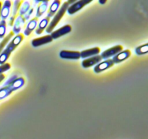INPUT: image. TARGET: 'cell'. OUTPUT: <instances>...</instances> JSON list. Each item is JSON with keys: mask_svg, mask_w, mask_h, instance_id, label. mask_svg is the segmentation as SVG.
Returning a JSON list of instances; mask_svg holds the SVG:
<instances>
[{"mask_svg": "<svg viewBox=\"0 0 148 139\" xmlns=\"http://www.w3.org/2000/svg\"><path fill=\"white\" fill-rule=\"evenodd\" d=\"M33 11H34V9H33V8L30 9V10H29V11L27 12L26 13V14H25L24 16H23V17H24V18H25V21H27V20H28L29 19H30V15L33 14Z\"/></svg>", "mask_w": 148, "mask_h": 139, "instance_id": "obj_26", "label": "cell"}, {"mask_svg": "<svg viewBox=\"0 0 148 139\" xmlns=\"http://www.w3.org/2000/svg\"><path fill=\"white\" fill-rule=\"evenodd\" d=\"M76 1H77L76 0H70V1H67L66 2H67V4H69V6H70V5H72L73 4H75Z\"/></svg>", "mask_w": 148, "mask_h": 139, "instance_id": "obj_27", "label": "cell"}, {"mask_svg": "<svg viewBox=\"0 0 148 139\" xmlns=\"http://www.w3.org/2000/svg\"><path fill=\"white\" fill-rule=\"evenodd\" d=\"M99 3L100 4H105V3H106V1H101V0H100Z\"/></svg>", "mask_w": 148, "mask_h": 139, "instance_id": "obj_29", "label": "cell"}, {"mask_svg": "<svg viewBox=\"0 0 148 139\" xmlns=\"http://www.w3.org/2000/svg\"><path fill=\"white\" fill-rule=\"evenodd\" d=\"M25 23V20L24 17L21 15L17 16V18L15 19L14 22V24H13V33L14 34H19L21 31L22 28L24 26Z\"/></svg>", "mask_w": 148, "mask_h": 139, "instance_id": "obj_10", "label": "cell"}, {"mask_svg": "<svg viewBox=\"0 0 148 139\" xmlns=\"http://www.w3.org/2000/svg\"><path fill=\"white\" fill-rule=\"evenodd\" d=\"M101 52V49L98 47L92 48V49L84 50L80 52V57L81 58H88L92 57V56L98 55V54Z\"/></svg>", "mask_w": 148, "mask_h": 139, "instance_id": "obj_15", "label": "cell"}, {"mask_svg": "<svg viewBox=\"0 0 148 139\" xmlns=\"http://www.w3.org/2000/svg\"><path fill=\"white\" fill-rule=\"evenodd\" d=\"M4 78H5V75H4V74H1V75H0V83H1Z\"/></svg>", "mask_w": 148, "mask_h": 139, "instance_id": "obj_28", "label": "cell"}, {"mask_svg": "<svg viewBox=\"0 0 148 139\" xmlns=\"http://www.w3.org/2000/svg\"><path fill=\"white\" fill-rule=\"evenodd\" d=\"M102 60L101 55H96V56H92L90 58H88V59H84L82 62V66L84 68H88L90 67L93 66V65H96V64L100 63Z\"/></svg>", "mask_w": 148, "mask_h": 139, "instance_id": "obj_9", "label": "cell"}, {"mask_svg": "<svg viewBox=\"0 0 148 139\" xmlns=\"http://www.w3.org/2000/svg\"><path fill=\"white\" fill-rule=\"evenodd\" d=\"M114 65V63L112 61V59H106V60H105L104 62H100L98 65H96V66L94 67V72H95V73H100V72H103V71L111 67H113Z\"/></svg>", "mask_w": 148, "mask_h": 139, "instance_id": "obj_7", "label": "cell"}, {"mask_svg": "<svg viewBox=\"0 0 148 139\" xmlns=\"http://www.w3.org/2000/svg\"><path fill=\"white\" fill-rule=\"evenodd\" d=\"M23 39H24V35L22 33H19L7 45L5 49L0 54V65H2L6 63L12 52L23 41Z\"/></svg>", "mask_w": 148, "mask_h": 139, "instance_id": "obj_1", "label": "cell"}, {"mask_svg": "<svg viewBox=\"0 0 148 139\" xmlns=\"http://www.w3.org/2000/svg\"><path fill=\"white\" fill-rule=\"evenodd\" d=\"M90 2H92V0H80V1H76L75 4H73L72 5L69 6L67 9V12L69 14H75L76 12H77L79 10H80L81 9L83 8L85 6H86L87 4H90Z\"/></svg>", "mask_w": 148, "mask_h": 139, "instance_id": "obj_3", "label": "cell"}, {"mask_svg": "<svg viewBox=\"0 0 148 139\" xmlns=\"http://www.w3.org/2000/svg\"><path fill=\"white\" fill-rule=\"evenodd\" d=\"M148 52V44L145 43L144 45L138 46L135 49V53L138 55L145 54Z\"/></svg>", "mask_w": 148, "mask_h": 139, "instance_id": "obj_23", "label": "cell"}, {"mask_svg": "<svg viewBox=\"0 0 148 139\" xmlns=\"http://www.w3.org/2000/svg\"><path fill=\"white\" fill-rule=\"evenodd\" d=\"M38 21V19L35 17V18H33L32 20H30V21L28 22L25 29V31H24L25 36H29L30 34H31L32 32H33V30L36 28V27H37Z\"/></svg>", "mask_w": 148, "mask_h": 139, "instance_id": "obj_14", "label": "cell"}, {"mask_svg": "<svg viewBox=\"0 0 148 139\" xmlns=\"http://www.w3.org/2000/svg\"><path fill=\"white\" fill-rule=\"evenodd\" d=\"M62 59H79L80 58V52L77 51L62 50L59 53Z\"/></svg>", "mask_w": 148, "mask_h": 139, "instance_id": "obj_6", "label": "cell"}, {"mask_svg": "<svg viewBox=\"0 0 148 139\" xmlns=\"http://www.w3.org/2000/svg\"><path fill=\"white\" fill-rule=\"evenodd\" d=\"M49 6V1H41L40 4H38V7L37 8V12H36V18L38 19L40 16L43 15L46 12Z\"/></svg>", "mask_w": 148, "mask_h": 139, "instance_id": "obj_18", "label": "cell"}, {"mask_svg": "<svg viewBox=\"0 0 148 139\" xmlns=\"http://www.w3.org/2000/svg\"><path fill=\"white\" fill-rule=\"evenodd\" d=\"M69 7V4H67L66 1L64 2L62 4V7L59 9V10L57 11V12L56 13V14L54 15V17L52 19L51 21L50 22V23H49V25L46 28V31L47 33H51L53 32V29L56 28V26L57 25L58 23H59L61 20L62 19L63 16L64 15L65 12L67 11V9Z\"/></svg>", "mask_w": 148, "mask_h": 139, "instance_id": "obj_2", "label": "cell"}, {"mask_svg": "<svg viewBox=\"0 0 148 139\" xmlns=\"http://www.w3.org/2000/svg\"><path fill=\"white\" fill-rule=\"evenodd\" d=\"M61 1L59 0H54L53 2L51 4L50 7L49 9V12H48L47 17L51 18V17H53V15L56 14V13L57 12V11L59 10V7H60Z\"/></svg>", "mask_w": 148, "mask_h": 139, "instance_id": "obj_17", "label": "cell"}, {"mask_svg": "<svg viewBox=\"0 0 148 139\" xmlns=\"http://www.w3.org/2000/svg\"><path fill=\"white\" fill-rule=\"evenodd\" d=\"M10 68H11V65L10 63H5L2 65H0V75L6 71H8Z\"/></svg>", "mask_w": 148, "mask_h": 139, "instance_id": "obj_25", "label": "cell"}, {"mask_svg": "<svg viewBox=\"0 0 148 139\" xmlns=\"http://www.w3.org/2000/svg\"><path fill=\"white\" fill-rule=\"evenodd\" d=\"M131 52L128 49L124 51H121V52L117 54L116 55L114 56L113 57L112 61L114 62V64H118L120 62H123V61L126 60L127 59H128L130 56H131Z\"/></svg>", "mask_w": 148, "mask_h": 139, "instance_id": "obj_11", "label": "cell"}, {"mask_svg": "<svg viewBox=\"0 0 148 139\" xmlns=\"http://www.w3.org/2000/svg\"><path fill=\"white\" fill-rule=\"evenodd\" d=\"M1 7H2V3H1V1H0V14H1Z\"/></svg>", "mask_w": 148, "mask_h": 139, "instance_id": "obj_30", "label": "cell"}, {"mask_svg": "<svg viewBox=\"0 0 148 139\" xmlns=\"http://www.w3.org/2000/svg\"><path fill=\"white\" fill-rule=\"evenodd\" d=\"M13 91H12L10 86L7 85V86H2L0 88V100H2L10 96V94L12 93Z\"/></svg>", "mask_w": 148, "mask_h": 139, "instance_id": "obj_20", "label": "cell"}, {"mask_svg": "<svg viewBox=\"0 0 148 139\" xmlns=\"http://www.w3.org/2000/svg\"><path fill=\"white\" fill-rule=\"evenodd\" d=\"M25 84V79L22 77H20V78H17L16 79H14V81L12 83H10L9 85H7L8 86H10V88H11L12 91H14L18 90L19 88H22V87ZM7 86V85H6Z\"/></svg>", "mask_w": 148, "mask_h": 139, "instance_id": "obj_16", "label": "cell"}, {"mask_svg": "<svg viewBox=\"0 0 148 139\" xmlns=\"http://www.w3.org/2000/svg\"><path fill=\"white\" fill-rule=\"evenodd\" d=\"M123 50V46L121 45H117V46H114V47H111L110 49L105 50L103 52L101 53V58L102 59H108V58H110L111 56H114L115 55H116L117 54L121 52Z\"/></svg>", "mask_w": 148, "mask_h": 139, "instance_id": "obj_4", "label": "cell"}, {"mask_svg": "<svg viewBox=\"0 0 148 139\" xmlns=\"http://www.w3.org/2000/svg\"><path fill=\"white\" fill-rule=\"evenodd\" d=\"M49 20H50V18L48 17H46L45 18H43V20H40L38 25L37 29H36V34L40 35L43 33V30H44L45 29H46V28H47L48 25H49Z\"/></svg>", "mask_w": 148, "mask_h": 139, "instance_id": "obj_19", "label": "cell"}, {"mask_svg": "<svg viewBox=\"0 0 148 139\" xmlns=\"http://www.w3.org/2000/svg\"><path fill=\"white\" fill-rule=\"evenodd\" d=\"M52 41H53V39L51 38V35H47V36H43V37L34 39L32 41L31 44L33 47H38V46H42V45L51 43Z\"/></svg>", "mask_w": 148, "mask_h": 139, "instance_id": "obj_8", "label": "cell"}, {"mask_svg": "<svg viewBox=\"0 0 148 139\" xmlns=\"http://www.w3.org/2000/svg\"><path fill=\"white\" fill-rule=\"evenodd\" d=\"M71 31H72V26L69 25H66L63 26L61 28H59L58 30L52 32L51 36L53 39H57L62 36H64V35L67 34V33H70Z\"/></svg>", "mask_w": 148, "mask_h": 139, "instance_id": "obj_5", "label": "cell"}, {"mask_svg": "<svg viewBox=\"0 0 148 139\" xmlns=\"http://www.w3.org/2000/svg\"><path fill=\"white\" fill-rule=\"evenodd\" d=\"M23 2V1H20V0H16V1H14V4L12 6V14L10 17V20H9V25L10 26H13L14 22L15 20L16 16H17V13H18L20 6H21Z\"/></svg>", "mask_w": 148, "mask_h": 139, "instance_id": "obj_12", "label": "cell"}, {"mask_svg": "<svg viewBox=\"0 0 148 139\" xmlns=\"http://www.w3.org/2000/svg\"><path fill=\"white\" fill-rule=\"evenodd\" d=\"M30 9V4L29 1H25L22 3L21 6L20 7V10H19V15L24 16L27 12L29 11V10Z\"/></svg>", "mask_w": 148, "mask_h": 139, "instance_id": "obj_21", "label": "cell"}, {"mask_svg": "<svg viewBox=\"0 0 148 139\" xmlns=\"http://www.w3.org/2000/svg\"><path fill=\"white\" fill-rule=\"evenodd\" d=\"M6 30H7V23L5 20H1L0 21V39H4L5 37Z\"/></svg>", "mask_w": 148, "mask_h": 139, "instance_id": "obj_24", "label": "cell"}, {"mask_svg": "<svg viewBox=\"0 0 148 139\" xmlns=\"http://www.w3.org/2000/svg\"><path fill=\"white\" fill-rule=\"evenodd\" d=\"M13 36H14V33H13V32H10V33H9L8 35H7V36H5V37L3 39V40L1 41V43H0V54H1V52L3 51L4 46H7V43L11 40V39L13 37Z\"/></svg>", "mask_w": 148, "mask_h": 139, "instance_id": "obj_22", "label": "cell"}, {"mask_svg": "<svg viewBox=\"0 0 148 139\" xmlns=\"http://www.w3.org/2000/svg\"><path fill=\"white\" fill-rule=\"evenodd\" d=\"M12 7V1L7 0L4 2V4L2 5L1 9V14H0V17L3 20H5L7 17H9L10 13V10Z\"/></svg>", "mask_w": 148, "mask_h": 139, "instance_id": "obj_13", "label": "cell"}]
</instances>
